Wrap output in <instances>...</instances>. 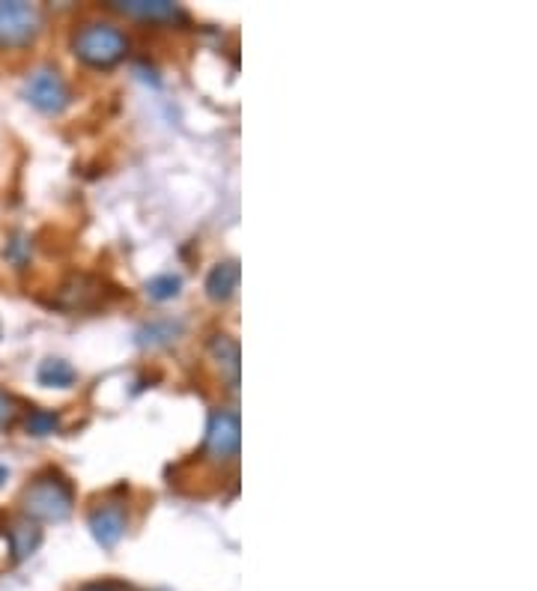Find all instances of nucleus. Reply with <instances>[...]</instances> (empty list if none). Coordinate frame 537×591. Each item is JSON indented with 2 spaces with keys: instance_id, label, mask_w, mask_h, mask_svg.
I'll use <instances>...</instances> for the list:
<instances>
[{
  "instance_id": "nucleus-13",
  "label": "nucleus",
  "mask_w": 537,
  "mask_h": 591,
  "mask_svg": "<svg viewBox=\"0 0 537 591\" xmlns=\"http://www.w3.org/2000/svg\"><path fill=\"white\" fill-rule=\"evenodd\" d=\"M179 335V323L174 320H159V323H150L138 332V341L144 347H159V344H171Z\"/></svg>"
},
{
  "instance_id": "nucleus-16",
  "label": "nucleus",
  "mask_w": 537,
  "mask_h": 591,
  "mask_svg": "<svg viewBox=\"0 0 537 591\" xmlns=\"http://www.w3.org/2000/svg\"><path fill=\"white\" fill-rule=\"evenodd\" d=\"M24 251H27V242H24V239H15V242L9 245L6 257H9V260H15V263L21 266V263H24Z\"/></svg>"
},
{
  "instance_id": "nucleus-14",
  "label": "nucleus",
  "mask_w": 537,
  "mask_h": 591,
  "mask_svg": "<svg viewBox=\"0 0 537 591\" xmlns=\"http://www.w3.org/2000/svg\"><path fill=\"white\" fill-rule=\"evenodd\" d=\"M60 427V415L51 409H30V415L24 418V430L30 436H51Z\"/></svg>"
},
{
  "instance_id": "nucleus-15",
  "label": "nucleus",
  "mask_w": 537,
  "mask_h": 591,
  "mask_svg": "<svg viewBox=\"0 0 537 591\" xmlns=\"http://www.w3.org/2000/svg\"><path fill=\"white\" fill-rule=\"evenodd\" d=\"M179 287H182L179 275H159V278H153V281L147 284V293H150V299H156V302H168V299L179 296Z\"/></svg>"
},
{
  "instance_id": "nucleus-19",
  "label": "nucleus",
  "mask_w": 537,
  "mask_h": 591,
  "mask_svg": "<svg viewBox=\"0 0 537 591\" xmlns=\"http://www.w3.org/2000/svg\"><path fill=\"white\" fill-rule=\"evenodd\" d=\"M6 475H9V472H6V466H0V487H3V481H6Z\"/></svg>"
},
{
  "instance_id": "nucleus-8",
  "label": "nucleus",
  "mask_w": 537,
  "mask_h": 591,
  "mask_svg": "<svg viewBox=\"0 0 537 591\" xmlns=\"http://www.w3.org/2000/svg\"><path fill=\"white\" fill-rule=\"evenodd\" d=\"M111 9L141 18V21H174L179 15V9L168 0H117L111 3Z\"/></svg>"
},
{
  "instance_id": "nucleus-12",
  "label": "nucleus",
  "mask_w": 537,
  "mask_h": 591,
  "mask_svg": "<svg viewBox=\"0 0 537 591\" xmlns=\"http://www.w3.org/2000/svg\"><path fill=\"white\" fill-rule=\"evenodd\" d=\"M36 377H39V386H45V389H69V386H75V380H78L75 368H72L69 362H63V359H48V362H42Z\"/></svg>"
},
{
  "instance_id": "nucleus-10",
  "label": "nucleus",
  "mask_w": 537,
  "mask_h": 591,
  "mask_svg": "<svg viewBox=\"0 0 537 591\" xmlns=\"http://www.w3.org/2000/svg\"><path fill=\"white\" fill-rule=\"evenodd\" d=\"M6 541H9L12 559H15V562H24L30 553H36V547H39V541H42V532H39L36 523H30V517H27V520H18V523L9 526Z\"/></svg>"
},
{
  "instance_id": "nucleus-4",
  "label": "nucleus",
  "mask_w": 537,
  "mask_h": 591,
  "mask_svg": "<svg viewBox=\"0 0 537 591\" xmlns=\"http://www.w3.org/2000/svg\"><path fill=\"white\" fill-rule=\"evenodd\" d=\"M27 102L42 114H60L69 105V87L57 69H39L27 78Z\"/></svg>"
},
{
  "instance_id": "nucleus-11",
  "label": "nucleus",
  "mask_w": 537,
  "mask_h": 591,
  "mask_svg": "<svg viewBox=\"0 0 537 591\" xmlns=\"http://www.w3.org/2000/svg\"><path fill=\"white\" fill-rule=\"evenodd\" d=\"M209 353L218 362V368L230 377V386H236V380H239V344L230 335H215L209 341Z\"/></svg>"
},
{
  "instance_id": "nucleus-5",
  "label": "nucleus",
  "mask_w": 537,
  "mask_h": 591,
  "mask_svg": "<svg viewBox=\"0 0 537 591\" xmlns=\"http://www.w3.org/2000/svg\"><path fill=\"white\" fill-rule=\"evenodd\" d=\"M239 439H242L239 415L227 409H215L206 430V454H212L215 460H230L239 454Z\"/></svg>"
},
{
  "instance_id": "nucleus-18",
  "label": "nucleus",
  "mask_w": 537,
  "mask_h": 591,
  "mask_svg": "<svg viewBox=\"0 0 537 591\" xmlns=\"http://www.w3.org/2000/svg\"><path fill=\"white\" fill-rule=\"evenodd\" d=\"M81 591H114L111 586H84Z\"/></svg>"
},
{
  "instance_id": "nucleus-2",
  "label": "nucleus",
  "mask_w": 537,
  "mask_h": 591,
  "mask_svg": "<svg viewBox=\"0 0 537 591\" xmlns=\"http://www.w3.org/2000/svg\"><path fill=\"white\" fill-rule=\"evenodd\" d=\"M21 505H24V514L33 517V520H42V523H63L69 514H72V505H75V493L69 487V481H63L60 475H42L36 478L24 496H21Z\"/></svg>"
},
{
  "instance_id": "nucleus-7",
  "label": "nucleus",
  "mask_w": 537,
  "mask_h": 591,
  "mask_svg": "<svg viewBox=\"0 0 537 591\" xmlns=\"http://www.w3.org/2000/svg\"><path fill=\"white\" fill-rule=\"evenodd\" d=\"M102 299V284L90 275H72L63 287H60V296H57V305L66 308V311H87V308H96Z\"/></svg>"
},
{
  "instance_id": "nucleus-6",
  "label": "nucleus",
  "mask_w": 537,
  "mask_h": 591,
  "mask_svg": "<svg viewBox=\"0 0 537 591\" xmlns=\"http://www.w3.org/2000/svg\"><path fill=\"white\" fill-rule=\"evenodd\" d=\"M90 532H93V538H96L105 550L117 547L120 538L126 535V508H123L120 502H105V505H99V508L90 514Z\"/></svg>"
},
{
  "instance_id": "nucleus-1",
  "label": "nucleus",
  "mask_w": 537,
  "mask_h": 591,
  "mask_svg": "<svg viewBox=\"0 0 537 591\" xmlns=\"http://www.w3.org/2000/svg\"><path fill=\"white\" fill-rule=\"evenodd\" d=\"M72 51L81 63H87L93 69H111L126 57L129 39L120 27H114L108 21H90L75 30Z\"/></svg>"
},
{
  "instance_id": "nucleus-17",
  "label": "nucleus",
  "mask_w": 537,
  "mask_h": 591,
  "mask_svg": "<svg viewBox=\"0 0 537 591\" xmlns=\"http://www.w3.org/2000/svg\"><path fill=\"white\" fill-rule=\"evenodd\" d=\"M12 418V397L6 392H0V427Z\"/></svg>"
},
{
  "instance_id": "nucleus-9",
  "label": "nucleus",
  "mask_w": 537,
  "mask_h": 591,
  "mask_svg": "<svg viewBox=\"0 0 537 591\" xmlns=\"http://www.w3.org/2000/svg\"><path fill=\"white\" fill-rule=\"evenodd\" d=\"M239 287V263L236 260H224L218 266H212L209 278H206V293L215 302H227Z\"/></svg>"
},
{
  "instance_id": "nucleus-3",
  "label": "nucleus",
  "mask_w": 537,
  "mask_h": 591,
  "mask_svg": "<svg viewBox=\"0 0 537 591\" xmlns=\"http://www.w3.org/2000/svg\"><path fill=\"white\" fill-rule=\"evenodd\" d=\"M42 12L33 3L6 0L0 3V48H24L36 39Z\"/></svg>"
}]
</instances>
